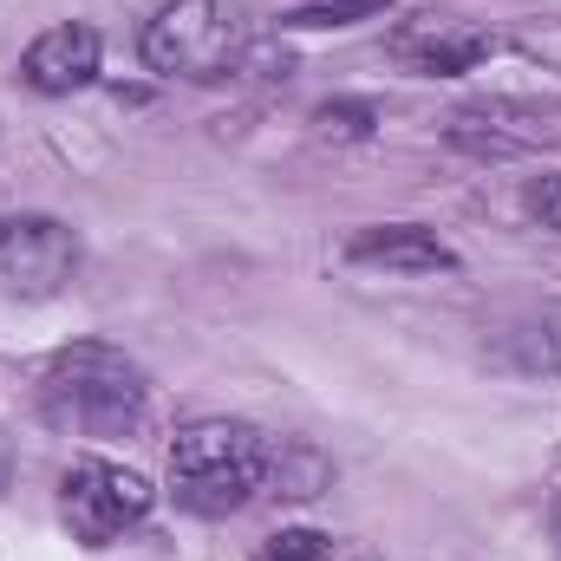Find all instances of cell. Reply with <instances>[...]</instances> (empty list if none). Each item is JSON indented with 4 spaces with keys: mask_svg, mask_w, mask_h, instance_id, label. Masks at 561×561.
Listing matches in <instances>:
<instances>
[{
    "mask_svg": "<svg viewBox=\"0 0 561 561\" xmlns=\"http://www.w3.org/2000/svg\"><path fill=\"white\" fill-rule=\"evenodd\" d=\"M39 419L66 437H131L150 419V379L112 340H72L39 366Z\"/></svg>",
    "mask_w": 561,
    "mask_h": 561,
    "instance_id": "obj_1",
    "label": "cell"
},
{
    "mask_svg": "<svg viewBox=\"0 0 561 561\" xmlns=\"http://www.w3.org/2000/svg\"><path fill=\"white\" fill-rule=\"evenodd\" d=\"M275 437L249 419H190L170 437V496L190 516H236L268 490Z\"/></svg>",
    "mask_w": 561,
    "mask_h": 561,
    "instance_id": "obj_2",
    "label": "cell"
},
{
    "mask_svg": "<svg viewBox=\"0 0 561 561\" xmlns=\"http://www.w3.org/2000/svg\"><path fill=\"white\" fill-rule=\"evenodd\" d=\"M144 66L157 79H190V85H216L229 72L249 66L255 53V26L236 0H163L144 20L138 39Z\"/></svg>",
    "mask_w": 561,
    "mask_h": 561,
    "instance_id": "obj_3",
    "label": "cell"
},
{
    "mask_svg": "<svg viewBox=\"0 0 561 561\" xmlns=\"http://www.w3.org/2000/svg\"><path fill=\"white\" fill-rule=\"evenodd\" d=\"M150 503H157L150 477L131 463H112V457H72L59 477V516H66L72 542H85V549H112L118 536H131L150 516Z\"/></svg>",
    "mask_w": 561,
    "mask_h": 561,
    "instance_id": "obj_4",
    "label": "cell"
},
{
    "mask_svg": "<svg viewBox=\"0 0 561 561\" xmlns=\"http://www.w3.org/2000/svg\"><path fill=\"white\" fill-rule=\"evenodd\" d=\"M79 275V236L59 216H7L0 222V280L26 300H53Z\"/></svg>",
    "mask_w": 561,
    "mask_h": 561,
    "instance_id": "obj_5",
    "label": "cell"
},
{
    "mask_svg": "<svg viewBox=\"0 0 561 561\" xmlns=\"http://www.w3.org/2000/svg\"><path fill=\"white\" fill-rule=\"evenodd\" d=\"M549 138H556V105H536V99H470L450 112V144L483 163L523 157Z\"/></svg>",
    "mask_w": 561,
    "mask_h": 561,
    "instance_id": "obj_6",
    "label": "cell"
},
{
    "mask_svg": "<svg viewBox=\"0 0 561 561\" xmlns=\"http://www.w3.org/2000/svg\"><path fill=\"white\" fill-rule=\"evenodd\" d=\"M490 53H496V33H483L477 20H457V13H412L392 26V59L419 79L477 72Z\"/></svg>",
    "mask_w": 561,
    "mask_h": 561,
    "instance_id": "obj_7",
    "label": "cell"
},
{
    "mask_svg": "<svg viewBox=\"0 0 561 561\" xmlns=\"http://www.w3.org/2000/svg\"><path fill=\"white\" fill-rule=\"evenodd\" d=\"M99 66H105V39H99V26H85V20H59V26H46V33L20 53V79H26L33 92H46V99L85 92V85L99 79Z\"/></svg>",
    "mask_w": 561,
    "mask_h": 561,
    "instance_id": "obj_8",
    "label": "cell"
},
{
    "mask_svg": "<svg viewBox=\"0 0 561 561\" xmlns=\"http://www.w3.org/2000/svg\"><path fill=\"white\" fill-rule=\"evenodd\" d=\"M346 262L379 275H457V249L424 222H373L346 236Z\"/></svg>",
    "mask_w": 561,
    "mask_h": 561,
    "instance_id": "obj_9",
    "label": "cell"
},
{
    "mask_svg": "<svg viewBox=\"0 0 561 561\" xmlns=\"http://www.w3.org/2000/svg\"><path fill=\"white\" fill-rule=\"evenodd\" d=\"M327 477H333V463L313 444H300V437H280L275 457H268V483H275L280 496H320Z\"/></svg>",
    "mask_w": 561,
    "mask_h": 561,
    "instance_id": "obj_10",
    "label": "cell"
},
{
    "mask_svg": "<svg viewBox=\"0 0 561 561\" xmlns=\"http://www.w3.org/2000/svg\"><path fill=\"white\" fill-rule=\"evenodd\" d=\"M379 13H392V0H307V7H287L280 26L287 33H327V26H359Z\"/></svg>",
    "mask_w": 561,
    "mask_h": 561,
    "instance_id": "obj_11",
    "label": "cell"
},
{
    "mask_svg": "<svg viewBox=\"0 0 561 561\" xmlns=\"http://www.w3.org/2000/svg\"><path fill=\"white\" fill-rule=\"evenodd\" d=\"M313 125H320L327 138L359 144V138H373V131H379V105H366V99H333V105H320V112H313Z\"/></svg>",
    "mask_w": 561,
    "mask_h": 561,
    "instance_id": "obj_12",
    "label": "cell"
},
{
    "mask_svg": "<svg viewBox=\"0 0 561 561\" xmlns=\"http://www.w3.org/2000/svg\"><path fill=\"white\" fill-rule=\"evenodd\" d=\"M327 556H333L327 529H280V536H268L255 549V561H327Z\"/></svg>",
    "mask_w": 561,
    "mask_h": 561,
    "instance_id": "obj_13",
    "label": "cell"
},
{
    "mask_svg": "<svg viewBox=\"0 0 561 561\" xmlns=\"http://www.w3.org/2000/svg\"><path fill=\"white\" fill-rule=\"evenodd\" d=\"M523 209L549 229V236H561V170H542V176H529V190H523Z\"/></svg>",
    "mask_w": 561,
    "mask_h": 561,
    "instance_id": "obj_14",
    "label": "cell"
},
{
    "mask_svg": "<svg viewBox=\"0 0 561 561\" xmlns=\"http://www.w3.org/2000/svg\"><path fill=\"white\" fill-rule=\"evenodd\" d=\"M7 483H13V437L0 431V496H7Z\"/></svg>",
    "mask_w": 561,
    "mask_h": 561,
    "instance_id": "obj_15",
    "label": "cell"
},
{
    "mask_svg": "<svg viewBox=\"0 0 561 561\" xmlns=\"http://www.w3.org/2000/svg\"><path fill=\"white\" fill-rule=\"evenodd\" d=\"M556 529H561V503H556Z\"/></svg>",
    "mask_w": 561,
    "mask_h": 561,
    "instance_id": "obj_16",
    "label": "cell"
}]
</instances>
